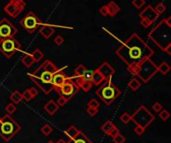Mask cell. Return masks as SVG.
Listing matches in <instances>:
<instances>
[{
    "label": "cell",
    "instance_id": "8",
    "mask_svg": "<svg viewBox=\"0 0 171 143\" xmlns=\"http://www.w3.org/2000/svg\"><path fill=\"white\" fill-rule=\"evenodd\" d=\"M21 43L14 37H9L0 40V52L6 58L13 57L17 51L21 50Z\"/></svg>",
    "mask_w": 171,
    "mask_h": 143
},
{
    "label": "cell",
    "instance_id": "19",
    "mask_svg": "<svg viewBox=\"0 0 171 143\" xmlns=\"http://www.w3.org/2000/svg\"><path fill=\"white\" fill-rule=\"evenodd\" d=\"M107 7V11H108V15L110 17H114L117 13L120 11V7L117 5L114 1H110L109 3L106 5Z\"/></svg>",
    "mask_w": 171,
    "mask_h": 143
},
{
    "label": "cell",
    "instance_id": "28",
    "mask_svg": "<svg viewBox=\"0 0 171 143\" xmlns=\"http://www.w3.org/2000/svg\"><path fill=\"white\" fill-rule=\"evenodd\" d=\"M31 56L33 57V59H34L35 62H39L44 57V53L40 50V49L37 48V49H35V50L32 51V53H31Z\"/></svg>",
    "mask_w": 171,
    "mask_h": 143
},
{
    "label": "cell",
    "instance_id": "37",
    "mask_svg": "<svg viewBox=\"0 0 171 143\" xmlns=\"http://www.w3.org/2000/svg\"><path fill=\"white\" fill-rule=\"evenodd\" d=\"M16 109H17V107L14 103H9L5 107V110L8 114H13L16 111Z\"/></svg>",
    "mask_w": 171,
    "mask_h": 143
},
{
    "label": "cell",
    "instance_id": "21",
    "mask_svg": "<svg viewBox=\"0 0 171 143\" xmlns=\"http://www.w3.org/2000/svg\"><path fill=\"white\" fill-rule=\"evenodd\" d=\"M80 132H81V130H79V129H78L77 127H75L74 125H71V126H69V127L67 128L66 130L64 131L65 135L68 136L69 139H73V138H75L76 136H77Z\"/></svg>",
    "mask_w": 171,
    "mask_h": 143
},
{
    "label": "cell",
    "instance_id": "40",
    "mask_svg": "<svg viewBox=\"0 0 171 143\" xmlns=\"http://www.w3.org/2000/svg\"><path fill=\"white\" fill-rule=\"evenodd\" d=\"M87 106H89V107H95V108H99V107H100V104H99V102L95 99V98H92V99L89 100V102L87 103Z\"/></svg>",
    "mask_w": 171,
    "mask_h": 143
},
{
    "label": "cell",
    "instance_id": "20",
    "mask_svg": "<svg viewBox=\"0 0 171 143\" xmlns=\"http://www.w3.org/2000/svg\"><path fill=\"white\" fill-rule=\"evenodd\" d=\"M66 143H92V142L90 141L89 138L85 135L82 131H81L75 138H73V139H69V141L66 142Z\"/></svg>",
    "mask_w": 171,
    "mask_h": 143
},
{
    "label": "cell",
    "instance_id": "23",
    "mask_svg": "<svg viewBox=\"0 0 171 143\" xmlns=\"http://www.w3.org/2000/svg\"><path fill=\"white\" fill-rule=\"evenodd\" d=\"M21 62L25 67H27V68H30V67L35 63L33 57L31 56V54H29V53H27V54H25L23 57H22Z\"/></svg>",
    "mask_w": 171,
    "mask_h": 143
},
{
    "label": "cell",
    "instance_id": "34",
    "mask_svg": "<svg viewBox=\"0 0 171 143\" xmlns=\"http://www.w3.org/2000/svg\"><path fill=\"white\" fill-rule=\"evenodd\" d=\"M112 140H113L114 143H124L126 141V138L121 133H118L116 136H114L113 138H112Z\"/></svg>",
    "mask_w": 171,
    "mask_h": 143
},
{
    "label": "cell",
    "instance_id": "10",
    "mask_svg": "<svg viewBox=\"0 0 171 143\" xmlns=\"http://www.w3.org/2000/svg\"><path fill=\"white\" fill-rule=\"evenodd\" d=\"M159 15L157 14V12L154 10L151 5H147L144 9L139 13V18H140V24L144 28H147L151 26L153 23L157 20Z\"/></svg>",
    "mask_w": 171,
    "mask_h": 143
},
{
    "label": "cell",
    "instance_id": "7",
    "mask_svg": "<svg viewBox=\"0 0 171 143\" xmlns=\"http://www.w3.org/2000/svg\"><path fill=\"white\" fill-rule=\"evenodd\" d=\"M154 115L143 105L139 106V108L131 115V120L136 124V126H141L145 129L154 121Z\"/></svg>",
    "mask_w": 171,
    "mask_h": 143
},
{
    "label": "cell",
    "instance_id": "18",
    "mask_svg": "<svg viewBox=\"0 0 171 143\" xmlns=\"http://www.w3.org/2000/svg\"><path fill=\"white\" fill-rule=\"evenodd\" d=\"M58 109H59V106H58V104L54 100H49L47 103L44 105V110L46 111L49 115H54L57 112Z\"/></svg>",
    "mask_w": 171,
    "mask_h": 143
},
{
    "label": "cell",
    "instance_id": "4",
    "mask_svg": "<svg viewBox=\"0 0 171 143\" xmlns=\"http://www.w3.org/2000/svg\"><path fill=\"white\" fill-rule=\"evenodd\" d=\"M27 76L30 78L32 82H34L45 94H49L53 90L52 85V76L53 74L45 70L43 67L40 65L33 73H28Z\"/></svg>",
    "mask_w": 171,
    "mask_h": 143
},
{
    "label": "cell",
    "instance_id": "32",
    "mask_svg": "<svg viewBox=\"0 0 171 143\" xmlns=\"http://www.w3.org/2000/svg\"><path fill=\"white\" fill-rule=\"evenodd\" d=\"M120 120L123 124H128L130 121H131V115L127 112H124L122 115L120 116Z\"/></svg>",
    "mask_w": 171,
    "mask_h": 143
},
{
    "label": "cell",
    "instance_id": "47",
    "mask_svg": "<svg viewBox=\"0 0 171 143\" xmlns=\"http://www.w3.org/2000/svg\"><path fill=\"white\" fill-rule=\"evenodd\" d=\"M47 143H54V142H53V141H52V140H50V141H48V142H47Z\"/></svg>",
    "mask_w": 171,
    "mask_h": 143
},
{
    "label": "cell",
    "instance_id": "13",
    "mask_svg": "<svg viewBox=\"0 0 171 143\" xmlns=\"http://www.w3.org/2000/svg\"><path fill=\"white\" fill-rule=\"evenodd\" d=\"M25 6H22L20 4H18L12 0H9V2L3 7V10L5 11L9 16H11L12 18H17L19 14H21L24 11Z\"/></svg>",
    "mask_w": 171,
    "mask_h": 143
},
{
    "label": "cell",
    "instance_id": "27",
    "mask_svg": "<svg viewBox=\"0 0 171 143\" xmlns=\"http://www.w3.org/2000/svg\"><path fill=\"white\" fill-rule=\"evenodd\" d=\"M10 100L12 103H14V104H18L19 102L22 100V94H21V92H19L18 90H14L12 93H11V95H10Z\"/></svg>",
    "mask_w": 171,
    "mask_h": 143
},
{
    "label": "cell",
    "instance_id": "44",
    "mask_svg": "<svg viewBox=\"0 0 171 143\" xmlns=\"http://www.w3.org/2000/svg\"><path fill=\"white\" fill-rule=\"evenodd\" d=\"M144 131H145V128H143L141 126H136L134 128V132L137 134V135H142V134L144 133Z\"/></svg>",
    "mask_w": 171,
    "mask_h": 143
},
{
    "label": "cell",
    "instance_id": "22",
    "mask_svg": "<svg viewBox=\"0 0 171 143\" xmlns=\"http://www.w3.org/2000/svg\"><path fill=\"white\" fill-rule=\"evenodd\" d=\"M41 66L46 71H48V72H50L52 74H54L58 70V68L55 66V64H54L53 62H51L50 60H45L43 62V64H41Z\"/></svg>",
    "mask_w": 171,
    "mask_h": 143
},
{
    "label": "cell",
    "instance_id": "31",
    "mask_svg": "<svg viewBox=\"0 0 171 143\" xmlns=\"http://www.w3.org/2000/svg\"><path fill=\"white\" fill-rule=\"evenodd\" d=\"M154 10L157 12V14H158V15L162 14V13H164V12L166 11V6H165V4H164L163 2H159V3L155 6Z\"/></svg>",
    "mask_w": 171,
    "mask_h": 143
},
{
    "label": "cell",
    "instance_id": "26",
    "mask_svg": "<svg viewBox=\"0 0 171 143\" xmlns=\"http://www.w3.org/2000/svg\"><path fill=\"white\" fill-rule=\"evenodd\" d=\"M169 71H170V65L165 61H163L160 65L157 66V72L161 73L162 75H166Z\"/></svg>",
    "mask_w": 171,
    "mask_h": 143
},
{
    "label": "cell",
    "instance_id": "42",
    "mask_svg": "<svg viewBox=\"0 0 171 143\" xmlns=\"http://www.w3.org/2000/svg\"><path fill=\"white\" fill-rule=\"evenodd\" d=\"M152 109H153V111H155V112H159L160 110H162L161 103H159V102H155V103L152 105Z\"/></svg>",
    "mask_w": 171,
    "mask_h": 143
},
{
    "label": "cell",
    "instance_id": "5",
    "mask_svg": "<svg viewBox=\"0 0 171 143\" xmlns=\"http://www.w3.org/2000/svg\"><path fill=\"white\" fill-rule=\"evenodd\" d=\"M95 93L107 106L111 105L121 94L119 88L112 83V78L107 79L100 84L99 88L96 89Z\"/></svg>",
    "mask_w": 171,
    "mask_h": 143
},
{
    "label": "cell",
    "instance_id": "46",
    "mask_svg": "<svg viewBox=\"0 0 171 143\" xmlns=\"http://www.w3.org/2000/svg\"><path fill=\"white\" fill-rule=\"evenodd\" d=\"M56 143H66V141H65V140H63V139H59V140H58Z\"/></svg>",
    "mask_w": 171,
    "mask_h": 143
},
{
    "label": "cell",
    "instance_id": "35",
    "mask_svg": "<svg viewBox=\"0 0 171 143\" xmlns=\"http://www.w3.org/2000/svg\"><path fill=\"white\" fill-rule=\"evenodd\" d=\"M132 5L136 9H140L145 5V0H132Z\"/></svg>",
    "mask_w": 171,
    "mask_h": 143
},
{
    "label": "cell",
    "instance_id": "43",
    "mask_svg": "<svg viewBox=\"0 0 171 143\" xmlns=\"http://www.w3.org/2000/svg\"><path fill=\"white\" fill-rule=\"evenodd\" d=\"M118 133H120V132H119V129L115 126V127H113V128L111 129V131H110L109 133H108V135H109L111 138H113V137H114V136H116Z\"/></svg>",
    "mask_w": 171,
    "mask_h": 143
},
{
    "label": "cell",
    "instance_id": "16",
    "mask_svg": "<svg viewBox=\"0 0 171 143\" xmlns=\"http://www.w3.org/2000/svg\"><path fill=\"white\" fill-rule=\"evenodd\" d=\"M39 33L40 35L45 38V39H49L52 35L55 33V30L52 27L51 25H48V24H42L41 28L39 30Z\"/></svg>",
    "mask_w": 171,
    "mask_h": 143
},
{
    "label": "cell",
    "instance_id": "39",
    "mask_svg": "<svg viewBox=\"0 0 171 143\" xmlns=\"http://www.w3.org/2000/svg\"><path fill=\"white\" fill-rule=\"evenodd\" d=\"M68 101H69V99H67L66 97L60 95V97L57 99V102H56V103L58 104V106H59V107H62V106H64Z\"/></svg>",
    "mask_w": 171,
    "mask_h": 143
},
{
    "label": "cell",
    "instance_id": "25",
    "mask_svg": "<svg viewBox=\"0 0 171 143\" xmlns=\"http://www.w3.org/2000/svg\"><path fill=\"white\" fill-rule=\"evenodd\" d=\"M128 87H129L130 90H132V91H136V90H138V89L141 87V82H140V80L137 79V78H132V79L129 81V83H128Z\"/></svg>",
    "mask_w": 171,
    "mask_h": 143
},
{
    "label": "cell",
    "instance_id": "3",
    "mask_svg": "<svg viewBox=\"0 0 171 143\" xmlns=\"http://www.w3.org/2000/svg\"><path fill=\"white\" fill-rule=\"evenodd\" d=\"M129 73L134 76L138 77L142 82L147 83L150 81L151 78L157 73V65L153 62L150 58L143 60L136 65L127 67Z\"/></svg>",
    "mask_w": 171,
    "mask_h": 143
},
{
    "label": "cell",
    "instance_id": "24",
    "mask_svg": "<svg viewBox=\"0 0 171 143\" xmlns=\"http://www.w3.org/2000/svg\"><path fill=\"white\" fill-rule=\"evenodd\" d=\"M86 67H85L83 64H79L76 68L74 69V72H73V76L72 78H81L83 76L84 72L86 71Z\"/></svg>",
    "mask_w": 171,
    "mask_h": 143
},
{
    "label": "cell",
    "instance_id": "9",
    "mask_svg": "<svg viewBox=\"0 0 171 143\" xmlns=\"http://www.w3.org/2000/svg\"><path fill=\"white\" fill-rule=\"evenodd\" d=\"M20 24L24 28V30L27 31V33L33 34L39 28V26L41 25V22H40L34 12L29 11L24 16V18L20 21Z\"/></svg>",
    "mask_w": 171,
    "mask_h": 143
},
{
    "label": "cell",
    "instance_id": "6",
    "mask_svg": "<svg viewBox=\"0 0 171 143\" xmlns=\"http://www.w3.org/2000/svg\"><path fill=\"white\" fill-rule=\"evenodd\" d=\"M20 130L21 125L18 124L10 114L7 113L3 117L0 116V137L4 141L8 142L11 140Z\"/></svg>",
    "mask_w": 171,
    "mask_h": 143
},
{
    "label": "cell",
    "instance_id": "2",
    "mask_svg": "<svg viewBox=\"0 0 171 143\" xmlns=\"http://www.w3.org/2000/svg\"><path fill=\"white\" fill-rule=\"evenodd\" d=\"M148 37L160 50L171 54V17L161 20L149 33Z\"/></svg>",
    "mask_w": 171,
    "mask_h": 143
},
{
    "label": "cell",
    "instance_id": "11",
    "mask_svg": "<svg viewBox=\"0 0 171 143\" xmlns=\"http://www.w3.org/2000/svg\"><path fill=\"white\" fill-rule=\"evenodd\" d=\"M79 87L77 84L75 83V81L71 77L67 78L66 81L63 83V85L59 88L57 93H59L61 96H64L66 97L67 99H71L76 93L79 91Z\"/></svg>",
    "mask_w": 171,
    "mask_h": 143
},
{
    "label": "cell",
    "instance_id": "41",
    "mask_svg": "<svg viewBox=\"0 0 171 143\" xmlns=\"http://www.w3.org/2000/svg\"><path fill=\"white\" fill-rule=\"evenodd\" d=\"M54 42H55L56 45H61L64 42V38H63L61 35H57V36L54 38Z\"/></svg>",
    "mask_w": 171,
    "mask_h": 143
},
{
    "label": "cell",
    "instance_id": "30",
    "mask_svg": "<svg viewBox=\"0 0 171 143\" xmlns=\"http://www.w3.org/2000/svg\"><path fill=\"white\" fill-rule=\"evenodd\" d=\"M52 131H53V128L49 124H44L43 126L40 128V132H41L45 136L50 135V134L52 133Z\"/></svg>",
    "mask_w": 171,
    "mask_h": 143
},
{
    "label": "cell",
    "instance_id": "38",
    "mask_svg": "<svg viewBox=\"0 0 171 143\" xmlns=\"http://www.w3.org/2000/svg\"><path fill=\"white\" fill-rule=\"evenodd\" d=\"M86 112H87V114L89 116L93 117V116H95L98 113V108H95V107H89V106H87Z\"/></svg>",
    "mask_w": 171,
    "mask_h": 143
},
{
    "label": "cell",
    "instance_id": "14",
    "mask_svg": "<svg viewBox=\"0 0 171 143\" xmlns=\"http://www.w3.org/2000/svg\"><path fill=\"white\" fill-rule=\"evenodd\" d=\"M63 69H58L55 73L53 74L52 76V85H53V90H55L56 92H58L59 90V88L63 85V83H64L66 80H67V77L66 74L63 72Z\"/></svg>",
    "mask_w": 171,
    "mask_h": 143
},
{
    "label": "cell",
    "instance_id": "45",
    "mask_svg": "<svg viewBox=\"0 0 171 143\" xmlns=\"http://www.w3.org/2000/svg\"><path fill=\"white\" fill-rule=\"evenodd\" d=\"M99 13L101 14V16H103V17H106L107 15H108V11H107V7H106V5H103L100 9H99Z\"/></svg>",
    "mask_w": 171,
    "mask_h": 143
},
{
    "label": "cell",
    "instance_id": "1",
    "mask_svg": "<svg viewBox=\"0 0 171 143\" xmlns=\"http://www.w3.org/2000/svg\"><path fill=\"white\" fill-rule=\"evenodd\" d=\"M115 54L130 67L150 58L154 50L137 33H133L116 49Z\"/></svg>",
    "mask_w": 171,
    "mask_h": 143
},
{
    "label": "cell",
    "instance_id": "17",
    "mask_svg": "<svg viewBox=\"0 0 171 143\" xmlns=\"http://www.w3.org/2000/svg\"><path fill=\"white\" fill-rule=\"evenodd\" d=\"M21 94H22V99L26 102H29L30 100H32L33 98H35L38 95V91L36 90L34 87H31L28 89H25Z\"/></svg>",
    "mask_w": 171,
    "mask_h": 143
},
{
    "label": "cell",
    "instance_id": "12",
    "mask_svg": "<svg viewBox=\"0 0 171 143\" xmlns=\"http://www.w3.org/2000/svg\"><path fill=\"white\" fill-rule=\"evenodd\" d=\"M17 32V28L7 18H3L0 20V40L9 37H14Z\"/></svg>",
    "mask_w": 171,
    "mask_h": 143
},
{
    "label": "cell",
    "instance_id": "33",
    "mask_svg": "<svg viewBox=\"0 0 171 143\" xmlns=\"http://www.w3.org/2000/svg\"><path fill=\"white\" fill-rule=\"evenodd\" d=\"M169 117H170V113L168 112V110L163 109V110H160L159 111V118L161 120H163V121H166V120H167Z\"/></svg>",
    "mask_w": 171,
    "mask_h": 143
},
{
    "label": "cell",
    "instance_id": "15",
    "mask_svg": "<svg viewBox=\"0 0 171 143\" xmlns=\"http://www.w3.org/2000/svg\"><path fill=\"white\" fill-rule=\"evenodd\" d=\"M97 70L101 73V75L104 77L105 80L112 78V76H113L115 73L114 68L108 63V62H103V63L97 68Z\"/></svg>",
    "mask_w": 171,
    "mask_h": 143
},
{
    "label": "cell",
    "instance_id": "36",
    "mask_svg": "<svg viewBox=\"0 0 171 143\" xmlns=\"http://www.w3.org/2000/svg\"><path fill=\"white\" fill-rule=\"evenodd\" d=\"M92 75H93V70H89V69H86V71L84 72L83 76L81 77L83 80H86V81H91L92 79Z\"/></svg>",
    "mask_w": 171,
    "mask_h": 143
},
{
    "label": "cell",
    "instance_id": "29",
    "mask_svg": "<svg viewBox=\"0 0 171 143\" xmlns=\"http://www.w3.org/2000/svg\"><path fill=\"white\" fill-rule=\"evenodd\" d=\"M113 127H115V125L113 124V122L110 121V120H108V121H106V122L101 126V130H102L103 132H104L105 134H107V135H108V133H109V132L111 131V129L113 128Z\"/></svg>",
    "mask_w": 171,
    "mask_h": 143
}]
</instances>
